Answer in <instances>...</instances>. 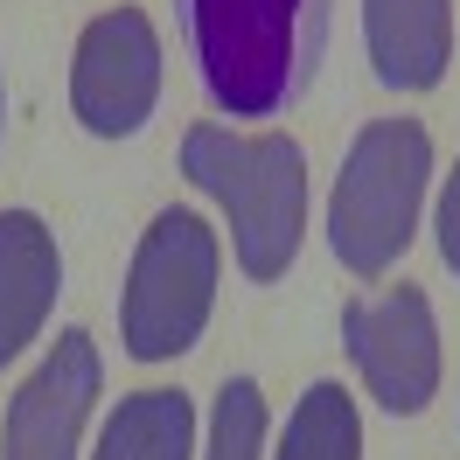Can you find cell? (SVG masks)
Masks as SVG:
<instances>
[{"mask_svg": "<svg viewBox=\"0 0 460 460\" xmlns=\"http://www.w3.org/2000/svg\"><path fill=\"white\" fill-rule=\"evenodd\" d=\"M181 181L230 224V259L252 287L287 279L307 237V146L293 133H237L202 119L181 133Z\"/></svg>", "mask_w": 460, "mask_h": 460, "instance_id": "cell-1", "label": "cell"}, {"mask_svg": "<svg viewBox=\"0 0 460 460\" xmlns=\"http://www.w3.org/2000/svg\"><path fill=\"white\" fill-rule=\"evenodd\" d=\"M328 0H181L189 63L224 119H279L321 57Z\"/></svg>", "mask_w": 460, "mask_h": 460, "instance_id": "cell-2", "label": "cell"}, {"mask_svg": "<svg viewBox=\"0 0 460 460\" xmlns=\"http://www.w3.org/2000/svg\"><path fill=\"white\" fill-rule=\"evenodd\" d=\"M432 181V133L419 119H370L342 154L328 196V252L349 279H384L411 252Z\"/></svg>", "mask_w": 460, "mask_h": 460, "instance_id": "cell-3", "label": "cell"}, {"mask_svg": "<svg viewBox=\"0 0 460 460\" xmlns=\"http://www.w3.org/2000/svg\"><path fill=\"white\" fill-rule=\"evenodd\" d=\"M224 287V237L202 209H161L133 244L119 293V349L133 363H174L209 335Z\"/></svg>", "mask_w": 460, "mask_h": 460, "instance_id": "cell-4", "label": "cell"}, {"mask_svg": "<svg viewBox=\"0 0 460 460\" xmlns=\"http://www.w3.org/2000/svg\"><path fill=\"white\" fill-rule=\"evenodd\" d=\"M168 49L146 7H98L70 49V119L91 140H140L161 112Z\"/></svg>", "mask_w": 460, "mask_h": 460, "instance_id": "cell-5", "label": "cell"}, {"mask_svg": "<svg viewBox=\"0 0 460 460\" xmlns=\"http://www.w3.org/2000/svg\"><path fill=\"white\" fill-rule=\"evenodd\" d=\"M342 349L356 363V384L376 411L391 419H419L439 398V321H432L426 287H384L370 300H349L342 307Z\"/></svg>", "mask_w": 460, "mask_h": 460, "instance_id": "cell-6", "label": "cell"}, {"mask_svg": "<svg viewBox=\"0 0 460 460\" xmlns=\"http://www.w3.org/2000/svg\"><path fill=\"white\" fill-rule=\"evenodd\" d=\"M105 398V356L91 328H63L0 411V460H77Z\"/></svg>", "mask_w": 460, "mask_h": 460, "instance_id": "cell-7", "label": "cell"}, {"mask_svg": "<svg viewBox=\"0 0 460 460\" xmlns=\"http://www.w3.org/2000/svg\"><path fill=\"white\" fill-rule=\"evenodd\" d=\"M63 300V244L35 209H0V376L22 363Z\"/></svg>", "mask_w": 460, "mask_h": 460, "instance_id": "cell-8", "label": "cell"}, {"mask_svg": "<svg viewBox=\"0 0 460 460\" xmlns=\"http://www.w3.org/2000/svg\"><path fill=\"white\" fill-rule=\"evenodd\" d=\"M370 77L398 98H426L454 63V0H363Z\"/></svg>", "mask_w": 460, "mask_h": 460, "instance_id": "cell-9", "label": "cell"}, {"mask_svg": "<svg viewBox=\"0 0 460 460\" xmlns=\"http://www.w3.org/2000/svg\"><path fill=\"white\" fill-rule=\"evenodd\" d=\"M91 460H196V398L168 384L119 398Z\"/></svg>", "mask_w": 460, "mask_h": 460, "instance_id": "cell-10", "label": "cell"}, {"mask_svg": "<svg viewBox=\"0 0 460 460\" xmlns=\"http://www.w3.org/2000/svg\"><path fill=\"white\" fill-rule=\"evenodd\" d=\"M272 460H363V411H356V391L321 376L307 384L287 411V432Z\"/></svg>", "mask_w": 460, "mask_h": 460, "instance_id": "cell-11", "label": "cell"}, {"mask_svg": "<svg viewBox=\"0 0 460 460\" xmlns=\"http://www.w3.org/2000/svg\"><path fill=\"white\" fill-rule=\"evenodd\" d=\"M265 391L259 376H224V391L209 404V439H202V460H265Z\"/></svg>", "mask_w": 460, "mask_h": 460, "instance_id": "cell-12", "label": "cell"}, {"mask_svg": "<svg viewBox=\"0 0 460 460\" xmlns=\"http://www.w3.org/2000/svg\"><path fill=\"white\" fill-rule=\"evenodd\" d=\"M432 244H439V265L460 279V154H454L447 189H439V209H432Z\"/></svg>", "mask_w": 460, "mask_h": 460, "instance_id": "cell-13", "label": "cell"}, {"mask_svg": "<svg viewBox=\"0 0 460 460\" xmlns=\"http://www.w3.org/2000/svg\"><path fill=\"white\" fill-rule=\"evenodd\" d=\"M0 140H7V63H0Z\"/></svg>", "mask_w": 460, "mask_h": 460, "instance_id": "cell-14", "label": "cell"}]
</instances>
